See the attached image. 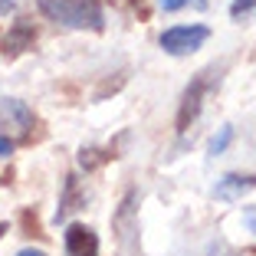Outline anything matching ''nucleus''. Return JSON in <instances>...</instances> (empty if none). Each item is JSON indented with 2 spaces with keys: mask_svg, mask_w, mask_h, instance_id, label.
Returning a JSON list of instances; mask_svg holds the SVG:
<instances>
[{
  "mask_svg": "<svg viewBox=\"0 0 256 256\" xmlns=\"http://www.w3.org/2000/svg\"><path fill=\"white\" fill-rule=\"evenodd\" d=\"M16 256H46V253H43V250H33V246H26V250H20Z\"/></svg>",
  "mask_w": 256,
  "mask_h": 256,
  "instance_id": "nucleus-12",
  "label": "nucleus"
},
{
  "mask_svg": "<svg viewBox=\"0 0 256 256\" xmlns=\"http://www.w3.org/2000/svg\"><path fill=\"white\" fill-rule=\"evenodd\" d=\"M62 243H66V256H98V236L86 224H69Z\"/></svg>",
  "mask_w": 256,
  "mask_h": 256,
  "instance_id": "nucleus-4",
  "label": "nucleus"
},
{
  "mask_svg": "<svg viewBox=\"0 0 256 256\" xmlns=\"http://www.w3.org/2000/svg\"><path fill=\"white\" fill-rule=\"evenodd\" d=\"M243 224H246L250 234H256V207H250V210L243 214Z\"/></svg>",
  "mask_w": 256,
  "mask_h": 256,
  "instance_id": "nucleus-11",
  "label": "nucleus"
},
{
  "mask_svg": "<svg viewBox=\"0 0 256 256\" xmlns=\"http://www.w3.org/2000/svg\"><path fill=\"white\" fill-rule=\"evenodd\" d=\"M220 69H224V66H220ZM220 69L217 66L200 69V72L190 79V86L184 89V96H181V108H178V132H188V128L197 122V115H200V108H204V98L210 96V89L220 82Z\"/></svg>",
  "mask_w": 256,
  "mask_h": 256,
  "instance_id": "nucleus-2",
  "label": "nucleus"
},
{
  "mask_svg": "<svg viewBox=\"0 0 256 256\" xmlns=\"http://www.w3.org/2000/svg\"><path fill=\"white\" fill-rule=\"evenodd\" d=\"M10 154H14V142L0 132V158H10Z\"/></svg>",
  "mask_w": 256,
  "mask_h": 256,
  "instance_id": "nucleus-9",
  "label": "nucleus"
},
{
  "mask_svg": "<svg viewBox=\"0 0 256 256\" xmlns=\"http://www.w3.org/2000/svg\"><path fill=\"white\" fill-rule=\"evenodd\" d=\"M230 142H234V125H224V128H220V135H214V138H210L207 151H210V154H224Z\"/></svg>",
  "mask_w": 256,
  "mask_h": 256,
  "instance_id": "nucleus-7",
  "label": "nucleus"
},
{
  "mask_svg": "<svg viewBox=\"0 0 256 256\" xmlns=\"http://www.w3.org/2000/svg\"><path fill=\"white\" fill-rule=\"evenodd\" d=\"M7 10H14V0H0V14H7Z\"/></svg>",
  "mask_w": 256,
  "mask_h": 256,
  "instance_id": "nucleus-13",
  "label": "nucleus"
},
{
  "mask_svg": "<svg viewBox=\"0 0 256 256\" xmlns=\"http://www.w3.org/2000/svg\"><path fill=\"white\" fill-rule=\"evenodd\" d=\"M33 122L36 118H33L26 102H20V98H0V125L4 128H14L20 135H30Z\"/></svg>",
  "mask_w": 256,
  "mask_h": 256,
  "instance_id": "nucleus-6",
  "label": "nucleus"
},
{
  "mask_svg": "<svg viewBox=\"0 0 256 256\" xmlns=\"http://www.w3.org/2000/svg\"><path fill=\"white\" fill-rule=\"evenodd\" d=\"M250 190H256V174H236V171H230V174H224V178L214 184V197H217V200H230V204L243 200Z\"/></svg>",
  "mask_w": 256,
  "mask_h": 256,
  "instance_id": "nucleus-5",
  "label": "nucleus"
},
{
  "mask_svg": "<svg viewBox=\"0 0 256 256\" xmlns=\"http://www.w3.org/2000/svg\"><path fill=\"white\" fill-rule=\"evenodd\" d=\"M210 40V30L204 26V23H181V26H171V30H164L158 36L161 50L171 56H190L197 53L204 43Z\"/></svg>",
  "mask_w": 256,
  "mask_h": 256,
  "instance_id": "nucleus-3",
  "label": "nucleus"
},
{
  "mask_svg": "<svg viewBox=\"0 0 256 256\" xmlns=\"http://www.w3.org/2000/svg\"><path fill=\"white\" fill-rule=\"evenodd\" d=\"M190 0H161V10H168V14H171V10H181V7H188Z\"/></svg>",
  "mask_w": 256,
  "mask_h": 256,
  "instance_id": "nucleus-10",
  "label": "nucleus"
},
{
  "mask_svg": "<svg viewBox=\"0 0 256 256\" xmlns=\"http://www.w3.org/2000/svg\"><path fill=\"white\" fill-rule=\"evenodd\" d=\"M250 10H256V0H234L230 4V16H243Z\"/></svg>",
  "mask_w": 256,
  "mask_h": 256,
  "instance_id": "nucleus-8",
  "label": "nucleus"
},
{
  "mask_svg": "<svg viewBox=\"0 0 256 256\" xmlns=\"http://www.w3.org/2000/svg\"><path fill=\"white\" fill-rule=\"evenodd\" d=\"M4 230H7V224H0V236H4Z\"/></svg>",
  "mask_w": 256,
  "mask_h": 256,
  "instance_id": "nucleus-14",
  "label": "nucleus"
},
{
  "mask_svg": "<svg viewBox=\"0 0 256 256\" xmlns=\"http://www.w3.org/2000/svg\"><path fill=\"white\" fill-rule=\"evenodd\" d=\"M43 16H50L69 30H92L98 33L106 26V10L98 0H40Z\"/></svg>",
  "mask_w": 256,
  "mask_h": 256,
  "instance_id": "nucleus-1",
  "label": "nucleus"
}]
</instances>
